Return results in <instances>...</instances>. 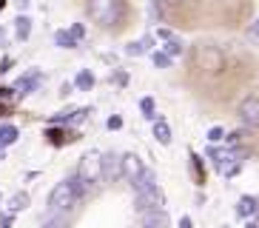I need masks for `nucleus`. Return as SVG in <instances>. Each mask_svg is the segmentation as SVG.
Returning <instances> with one entry per match:
<instances>
[{"instance_id": "nucleus-43", "label": "nucleus", "mask_w": 259, "mask_h": 228, "mask_svg": "<svg viewBox=\"0 0 259 228\" xmlns=\"http://www.w3.org/2000/svg\"><path fill=\"white\" fill-rule=\"evenodd\" d=\"M3 6H6V0H0V9H3Z\"/></svg>"}, {"instance_id": "nucleus-27", "label": "nucleus", "mask_w": 259, "mask_h": 228, "mask_svg": "<svg viewBox=\"0 0 259 228\" xmlns=\"http://www.w3.org/2000/svg\"><path fill=\"white\" fill-rule=\"evenodd\" d=\"M151 60H154V66H157V68H168V66H171V57H168L165 52H154Z\"/></svg>"}, {"instance_id": "nucleus-5", "label": "nucleus", "mask_w": 259, "mask_h": 228, "mask_svg": "<svg viewBox=\"0 0 259 228\" xmlns=\"http://www.w3.org/2000/svg\"><path fill=\"white\" fill-rule=\"evenodd\" d=\"M194 60H197V68L213 74V71L222 68V52L217 49V46H199L197 54H194Z\"/></svg>"}, {"instance_id": "nucleus-24", "label": "nucleus", "mask_w": 259, "mask_h": 228, "mask_svg": "<svg viewBox=\"0 0 259 228\" xmlns=\"http://www.w3.org/2000/svg\"><path fill=\"white\" fill-rule=\"evenodd\" d=\"M205 137H208V143H211V145H217L220 140H225V129H222V126H211Z\"/></svg>"}, {"instance_id": "nucleus-13", "label": "nucleus", "mask_w": 259, "mask_h": 228, "mask_svg": "<svg viewBox=\"0 0 259 228\" xmlns=\"http://www.w3.org/2000/svg\"><path fill=\"white\" fill-rule=\"evenodd\" d=\"M151 134L157 137V143H162V145H171V140H174V134H171V126H168L165 120H157L154 123V129H151Z\"/></svg>"}, {"instance_id": "nucleus-44", "label": "nucleus", "mask_w": 259, "mask_h": 228, "mask_svg": "<svg viewBox=\"0 0 259 228\" xmlns=\"http://www.w3.org/2000/svg\"><path fill=\"white\" fill-rule=\"evenodd\" d=\"M0 160H3V151H0Z\"/></svg>"}, {"instance_id": "nucleus-26", "label": "nucleus", "mask_w": 259, "mask_h": 228, "mask_svg": "<svg viewBox=\"0 0 259 228\" xmlns=\"http://www.w3.org/2000/svg\"><path fill=\"white\" fill-rule=\"evenodd\" d=\"M43 228H66V217L63 214H49V220H43Z\"/></svg>"}, {"instance_id": "nucleus-38", "label": "nucleus", "mask_w": 259, "mask_h": 228, "mask_svg": "<svg viewBox=\"0 0 259 228\" xmlns=\"http://www.w3.org/2000/svg\"><path fill=\"white\" fill-rule=\"evenodd\" d=\"M15 6L20 9V12H26V9L31 6V0H15Z\"/></svg>"}, {"instance_id": "nucleus-1", "label": "nucleus", "mask_w": 259, "mask_h": 228, "mask_svg": "<svg viewBox=\"0 0 259 228\" xmlns=\"http://www.w3.org/2000/svg\"><path fill=\"white\" fill-rule=\"evenodd\" d=\"M85 12L100 29H114L122 20V0H85Z\"/></svg>"}, {"instance_id": "nucleus-30", "label": "nucleus", "mask_w": 259, "mask_h": 228, "mask_svg": "<svg viewBox=\"0 0 259 228\" xmlns=\"http://www.w3.org/2000/svg\"><path fill=\"white\" fill-rule=\"evenodd\" d=\"M106 126H108V131H120L122 129V117H120V114H111Z\"/></svg>"}, {"instance_id": "nucleus-41", "label": "nucleus", "mask_w": 259, "mask_h": 228, "mask_svg": "<svg viewBox=\"0 0 259 228\" xmlns=\"http://www.w3.org/2000/svg\"><path fill=\"white\" fill-rule=\"evenodd\" d=\"M245 228H259V222H256V217H253V220H248V222H245Z\"/></svg>"}, {"instance_id": "nucleus-31", "label": "nucleus", "mask_w": 259, "mask_h": 228, "mask_svg": "<svg viewBox=\"0 0 259 228\" xmlns=\"http://www.w3.org/2000/svg\"><path fill=\"white\" fill-rule=\"evenodd\" d=\"M239 171H242V160H236L234 166H231L228 171H225V177H236V174H239Z\"/></svg>"}, {"instance_id": "nucleus-35", "label": "nucleus", "mask_w": 259, "mask_h": 228, "mask_svg": "<svg viewBox=\"0 0 259 228\" xmlns=\"http://www.w3.org/2000/svg\"><path fill=\"white\" fill-rule=\"evenodd\" d=\"M180 228H194V220H191L188 214H185V217H180Z\"/></svg>"}, {"instance_id": "nucleus-11", "label": "nucleus", "mask_w": 259, "mask_h": 228, "mask_svg": "<svg viewBox=\"0 0 259 228\" xmlns=\"http://www.w3.org/2000/svg\"><path fill=\"white\" fill-rule=\"evenodd\" d=\"M143 228H171V220L165 211H148L143 214Z\"/></svg>"}, {"instance_id": "nucleus-29", "label": "nucleus", "mask_w": 259, "mask_h": 228, "mask_svg": "<svg viewBox=\"0 0 259 228\" xmlns=\"http://www.w3.org/2000/svg\"><path fill=\"white\" fill-rule=\"evenodd\" d=\"M69 31H71V37H74L77 43H80V40L85 37V26H83V23H74V26H71Z\"/></svg>"}, {"instance_id": "nucleus-42", "label": "nucleus", "mask_w": 259, "mask_h": 228, "mask_svg": "<svg viewBox=\"0 0 259 228\" xmlns=\"http://www.w3.org/2000/svg\"><path fill=\"white\" fill-rule=\"evenodd\" d=\"M0 46H6V31L0 29Z\"/></svg>"}, {"instance_id": "nucleus-25", "label": "nucleus", "mask_w": 259, "mask_h": 228, "mask_svg": "<svg viewBox=\"0 0 259 228\" xmlns=\"http://www.w3.org/2000/svg\"><path fill=\"white\" fill-rule=\"evenodd\" d=\"M46 137H49V143H52V145H63L66 140H71V137H66L60 129H49V131H46Z\"/></svg>"}, {"instance_id": "nucleus-15", "label": "nucleus", "mask_w": 259, "mask_h": 228, "mask_svg": "<svg viewBox=\"0 0 259 228\" xmlns=\"http://www.w3.org/2000/svg\"><path fill=\"white\" fill-rule=\"evenodd\" d=\"M17 137H20L17 126H0V151H3L6 145H15Z\"/></svg>"}, {"instance_id": "nucleus-23", "label": "nucleus", "mask_w": 259, "mask_h": 228, "mask_svg": "<svg viewBox=\"0 0 259 228\" xmlns=\"http://www.w3.org/2000/svg\"><path fill=\"white\" fill-rule=\"evenodd\" d=\"M165 54L174 60V57H180L183 54V40L180 37H171V40H165Z\"/></svg>"}, {"instance_id": "nucleus-28", "label": "nucleus", "mask_w": 259, "mask_h": 228, "mask_svg": "<svg viewBox=\"0 0 259 228\" xmlns=\"http://www.w3.org/2000/svg\"><path fill=\"white\" fill-rule=\"evenodd\" d=\"M191 171H197V182L205 180V174H202V163H199L197 154H191Z\"/></svg>"}, {"instance_id": "nucleus-18", "label": "nucleus", "mask_w": 259, "mask_h": 228, "mask_svg": "<svg viewBox=\"0 0 259 228\" xmlns=\"http://www.w3.org/2000/svg\"><path fill=\"white\" fill-rule=\"evenodd\" d=\"M151 185H157V174H154L151 168H145L143 177H140V180L134 182L131 188H134V191H145V188H151Z\"/></svg>"}, {"instance_id": "nucleus-3", "label": "nucleus", "mask_w": 259, "mask_h": 228, "mask_svg": "<svg viewBox=\"0 0 259 228\" xmlns=\"http://www.w3.org/2000/svg\"><path fill=\"white\" fill-rule=\"evenodd\" d=\"M77 177L92 188L94 182L103 180V154L100 151H85L83 157H80V163H77Z\"/></svg>"}, {"instance_id": "nucleus-22", "label": "nucleus", "mask_w": 259, "mask_h": 228, "mask_svg": "<svg viewBox=\"0 0 259 228\" xmlns=\"http://www.w3.org/2000/svg\"><path fill=\"white\" fill-rule=\"evenodd\" d=\"M148 20L162 23V0H148Z\"/></svg>"}, {"instance_id": "nucleus-7", "label": "nucleus", "mask_w": 259, "mask_h": 228, "mask_svg": "<svg viewBox=\"0 0 259 228\" xmlns=\"http://www.w3.org/2000/svg\"><path fill=\"white\" fill-rule=\"evenodd\" d=\"M143 171H145V163H143V157L140 154H134V151H128V154H120V174L125 177V182H134L143 177Z\"/></svg>"}, {"instance_id": "nucleus-14", "label": "nucleus", "mask_w": 259, "mask_h": 228, "mask_svg": "<svg viewBox=\"0 0 259 228\" xmlns=\"http://www.w3.org/2000/svg\"><path fill=\"white\" fill-rule=\"evenodd\" d=\"M151 46H154V37L151 34H145L143 40H134V43L125 46V54H128V57H140V54H145Z\"/></svg>"}, {"instance_id": "nucleus-16", "label": "nucleus", "mask_w": 259, "mask_h": 228, "mask_svg": "<svg viewBox=\"0 0 259 228\" xmlns=\"http://www.w3.org/2000/svg\"><path fill=\"white\" fill-rule=\"evenodd\" d=\"M29 34H31V17L29 15H20L15 20V37L17 40H29Z\"/></svg>"}, {"instance_id": "nucleus-39", "label": "nucleus", "mask_w": 259, "mask_h": 228, "mask_svg": "<svg viewBox=\"0 0 259 228\" xmlns=\"http://www.w3.org/2000/svg\"><path fill=\"white\" fill-rule=\"evenodd\" d=\"M251 37H253V40H259V17H256V20H253V29H251Z\"/></svg>"}, {"instance_id": "nucleus-9", "label": "nucleus", "mask_w": 259, "mask_h": 228, "mask_svg": "<svg viewBox=\"0 0 259 228\" xmlns=\"http://www.w3.org/2000/svg\"><path fill=\"white\" fill-rule=\"evenodd\" d=\"M259 211V200L253 197V194H245V197H239V203H236V217H248V220H253Z\"/></svg>"}, {"instance_id": "nucleus-2", "label": "nucleus", "mask_w": 259, "mask_h": 228, "mask_svg": "<svg viewBox=\"0 0 259 228\" xmlns=\"http://www.w3.org/2000/svg\"><path fill=\"white\" fill-rule=\"evenodd\" d=\"M77 191H74V185H71V177L69 180H63V182H57L52 188V194H49V214H69L71 208H74V203H77Z\"/></svg>"}, {"instance_id": "nucleus-33", "label": "nucleus", "mask_w": 259, "mask_h": 228, "mask_svg": "<svg viewBox=\"0 0 259 228\" xmlns=\"http://www.w3.org/2000/svg\"><path fill=\"white\" fill-rule=\"evenodd\" d=\"M239 137H242L239 131H231V134H225V140H228V145H236L239 143Z\"/></svg>"}, {"instance_id": "nucleus-4", "label": "nucleus", "mask_w": 259, "mask_h": 228, "mask_svg": "<svg viewBox=\"0 0 259 228\" xmlns=\"http://www.w3.org/2000/svg\"><path fill=\"white\" fill-rule=\"evenodd\" d=\"M140 214H148V211H165V194H162L157 185L145 191H137V200H134Z\"/></svg>"}, {"instance_id": "nucleus-36", "label": "nucleus", "mask_w": 259, "mask_h": 228, "mask_svg": "<svg viewBox=\"0 0 259 228\" xmlns=\"http://www.w3.org/2000/svg\"><path fill=\"white\" fill-rule=\"evenodd\" d=\"M157 37H162V40H171V37H174V31H171V29H160V31H157Z\"/></svg>"}, {"instance_id": "nucleus-21", "label": "nucleus", "mask_w": 259, "mask_h": 228, "mask_svg": "<svg viewBox=\"0 0 259 228\" xmlns=\"http://www.w3.org/2000/svg\"><path fill=\"white\" fill-rule=\"evenodd\" d=\"M140 111H143L145 120H151V123L160 120V114L154 111V97H143V100H140Z\"/></svg>"}, {"instance_id": "nucleus-19", "label": "nucleus", "mask_w": 259, "mask_h": 228, "mask_svg": "<svg viewBox=\"0 0 259 228\" xmlns=\"http://www.w3.org/2000/svg\"><path fill=\"white\" fill-rule=\"evenodd\" d=\"M54 46H60V49H77V40L71 37V31L60 29V31H54Z\"/></svg>"}, {"instance_id": "nucleus-40", "label": "nucleus", "mask_w": 259, "mask_h": 228, "mask_svg": "<svg viewBox=\"0 0 259 228\" xmlns=\"http://www.w3.org/2000/svg\"><path fill=\"white\" fill-rule=\"evenodd\" d=\"M185 0H162V6H183Z\"/></svg>"}, {"instance_id": "nucleus-8", "label": "nucleus", "mask_w": 259, "mask_h": 228, "mask_svg": "<svg viewBox=\"0 0 259 228\" xmlns=\"http://www.w3.org/2000/svg\"><path fill=\"white\" fill-rule=\"evenodd\" d=\"M208 160L213 163V168H217L220 174H225V171H228V168L234 166V163H236L239 157H236L234 151H222V148H217V145H211V148H208Z\"/></svg>"}, {"instance_id": "nucleus-17", "label": "nucleus", "mask_w": 259, "mask_h": 228, "mask_svg": "<svg viewBox=\"0 0 259 228\" xmlns=\"http://www.w3.org/2000/svg\"><path fill=\"white\" fill-rule=\"evenodd\" d=\"M74 89H80V91H92L94 89V74L89 71V68H83V71L74 77Z\"/></svg>"}, {"instance_id": "nucleus-34", "label": "nucleus", "mask_w": 259, "mask_h": 228, "mask_svg": "<svg viewBox=\"0 0 259 228\" xmlns=\"http://www.w3.org/2000/svg\"><path fill=\"white\" fill-rule=\"evenodd\" d=\"M9 68H12V57H3V60H0V74H6Z\"/></svg>"}, {"instance_id": "nucleus-6", "label": "nucleus", "mask_w": 259, "mask_h": 228, "mask_svg": "<svg viewBox=\"0 0 259 228\" xmlns=\"http://www.w3.org/2000/svg\"><path fill=\"white\" fill-rule=\"evenodd\" d=\"M236 114L245 129H259V94H248L245 100H239Z\"/></svg>"}, {"instance_id": "nucleus-32", "label": "nucleus", "mask_w": 259, "mask_h": 228, "mask_svg": "<svg viewBox=\"0 0 259 228\" xmlns=\"http://www.w3.org/2000/svg\"><path fill=\"white\" fill-rule=\"evenodd\" d=\"M15 222V214H3V220H0V228H12Z\"/></svg>"}, {"instance_id": "nucleus-37", "label": "nucleus", "mask_w": 259, "mask_h": 228, "mask_svg": "<svg viewBox=\"0 0 259 228\" xmlns=\"http://www.w3.org/2000/svg\"><path fill=\"white\" fill-rule=\"evenodd\" d=\"M114 80H117L120 86H128V74H122V71H117V74H114Z\"/></svg>"}, {"instance_id": "nucleus-12", "label": "nucleus", "mask_w": 259, "mask_h": 228, "mask_svg": "<svg viewBox=\"0 0 259 228\" xmlns=\"http://www.w3.org/2000/svg\"><path fill=\"white\" fill-rule=\"evenodd\" d=\"M120 174V157L117 154H103V180H114Z\"/></svg>"}, {"instance_id": "nucleus-10", "label": "nucleus", "mask_w": 259, "mask_h": 228, "mask_svg": "<svg viewBox=\"0 0 259 228\" xmlns=\"http://www.w3.org/2000/svg\"><path fill=\"white\" fill-rule=\"evenodd\" d=\"M40 80H43V74H37V71H31V74H23L20 80L15 83V91L20 94V97H26V94H31V91L40 86Z\"/></svg>"}, {"instance_id": "nucleus-20", "label": "nucleus", "mask_w": 259, "mask_h": 228, "mask_svg": "<svg viewBox=\"0 0 259 228\" xmlns=\"http://www.w3.org/2000/svg\"><path fill=\"white\" fill-rule=\"evenodd\" d=\"M26 205H29V194H26V191H17L15 197L9 200V214H17V211H23Z\"/></svg>"}]
</instances>
